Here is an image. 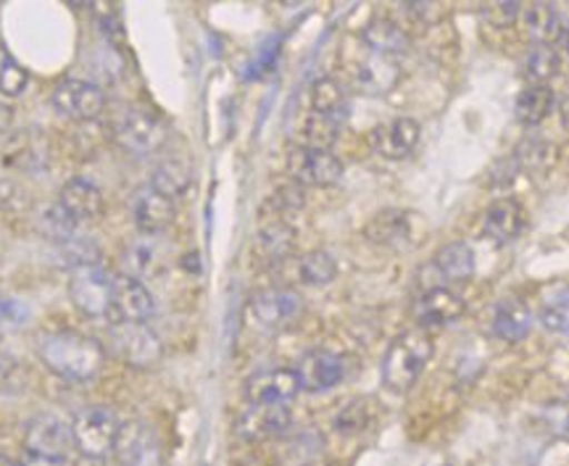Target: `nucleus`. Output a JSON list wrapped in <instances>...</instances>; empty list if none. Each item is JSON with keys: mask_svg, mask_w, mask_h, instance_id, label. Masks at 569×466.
I'll list each match as a JSON object with an SVG mask.
<instances>
[{"mask_svg": "<svg viewBox=\"0 0 569 466\" xmlns=\"http://www.w3.org/2000/svg\"><path fill=\"white\" fill-rule=\"evenodd\" d=\"M40 362L56 377L69 379V383H88L103 369L106 351L96 337L74 330H61L42 337Z\"/></svg>", "mask_w": 569, "mask_h": 466, "instance_id": "1", "label": "nucleus"}, {"mask_svg": "<svg viewBox=\"0 0 569 466\" xmlns=\"http://www.w3.org/2000/svg\"><path fill=\"white\" fill-rule=\"evenodd\" d=\"M436 345L427 330H409L398 335L382 358V385L390 393H407L422 377L425 366L430 364Z\"/></svg>", "mask_w": 569, "mask_h": 466, "instance_id": "2", "label": "nucleus"}, {"mask_svg": "<svg viewBox=\"0 0 569 466\" xmlns=\"http://www.w3.org/2000/svg\"><path fill=\"white\" fill-rule=\"evenodd\" d=\"M122 422L106 406H88L71 422V437L74 448L90 462H103L117 450Z\"/></svg>", "mask_w": 569, "mask_h": 466, "instance_id": "3", "label": "nucleus"}, {"mask_svg": "<svg viewBox=\"0 0 569 466\" xmlns=\"http://www.w3.org/2000/svg\"><path fill=\"white\" fill-rule=\"evenodd\" d=\"M301 314L303 298L290 287H269V291L256 293L246 308L248 324L259 332H269V335L293 327Z\"/></svg>", "mask_w": 569, "mask_h": 466, "instance_id": "4", "label": "nucleus"}, {"mask_svg": "<svg viewBox=\"0 0 569 466\" xmlns=\"http://www.w3.org/2000/svg\"><path fill=\"white\" fill-rule=\"evenodd\" d=\"M109 345L113 356L122 358L134 369H151L163 356L161 337L148 324L140 322H111Z\"/></svg>", "mask_w": 569, "mask_h": 466, "instance_id": "5", "label": "nucleus"}, {"mask_svg": "<svg viewBox=\"0 0 569 466\" xmlns=\"http://www.w3.org/2000/svg\"><path fill=\"white\" fill-rule=\"evenodd\" d=\"M69 298L74 308L90 320L109 316L113 301V277L109 270H103L101 264H90L71 272Z\"/></svg>", "mask_w": 569, "mask_h": 466, "instance_id": "6", "label": "nucleus"}, {"mask_svg": "<svg viewBox=\"0 0 569 466\" xmlns=\"http://www.w3.org/2000/svg\"><path fill=\"white\" fill-rule=\"evenodd\" d=\"M117 143L132 155H153L167 143V126L146 109H130L117 122Z\"/></svg>", "mask_w": 569, "mask_h": 466, "instance_id": "7", "label": "nucleus"}, {"mask_svg": "<svg viewBox=\"0 0 569 466\" xmlns=\"http://www.w3.org/2000/svg\"><path fill=\"white\" fill-rule=\"evenodd\" d=\"M288 174L303 188H330L343 176V161L332 151L296 145L288 153Z\"/></svg>", "mask_w": 569, "mask_h": 466, "instance_id": "8", "label": "nucleus"}, {"mask_svg": "<svg viewBox=\"0 0 569 466\" xmlns=\"http://www.w3.org/2000/svg\"><path fill=\"white\" fill-rule=\"evenodd\" d=\"M74 448L71 425L56 414H40L27 427L24 450L32 458H48V462H67V454Z\"/></svg>", "mask_w": 569, "mask_h": 466, "instance_id": "9", "label": "nucleus"}, {"mask_svg": "<svg viewBox=\"0 0 569 466\" xmlns=\"http://www.w3.org/2000/svg\"><path fill=\"white\" fill-rule=\"evenodd\" d=\"M51 105L61 116L74 122H92L106 109V93L96 82L63 80L53 88Z\"/></svg>", "mask_w": 569, "mask_h": 466, "instance_id": "10", "label": "nucleus"}, {"mask_svg": "<svg viewBox=\"0 0 569 466\" xmlns=\"http://www.w3.org/2000/svg\"><path fill=\"white\" fill-rule=\"evenodd\" d=\"M130 211H132L134 227H138L140 235H151V237H159L161 232L172 227L177 216V206L172 197L163 195L161 190H156L153 185L140 188L138 193L132 195Z\"/></svg>", "mask_w": 569, "mask_h": 466, "instance_id": "11", "label": "nucleus"}, {"mask_svg": "<svg viewBox=\"0 0 569 466\" xmlns=\"http://www.w3.org/2000/svg\"><path fill=\"white\" fill-rule=\"evenodd\" d=\"M156 301L146 282L132 277V274H119L113 277V301H111V320L113 322H140L146 324L153 316Z\"/></svg>", "mask_w": 569, "mask_h": 466, "instance_id": "12", "label": "nucleus"}, {"mask_svg": "<svg viewBox=\"0 0 569 466\" xmlns=\"http://www.w3.org/2000/svg\"><path fill=\"white\" fill-rule=\"evenodd\" d=\"M293 425V414L284 404H251L240 414L238 435L243 440L261 443L280 437Z\"/></svg>", "mask_w": 569, "mask_h": 466, "instance_id": "13", "label": "nucleus"}, {"mask_svg": "<svg viewBox=\"0 0 569 466\" xmlns=\"http://www.w3.org/2000/svg\"><path fill=\"white\" fill-rule=\"evenodd\" d=\"M296 374H298V383H301V391L325 393L343 383L346 362L338 356V353L317 348L301 356V362L296 366Z\"/></svg>", "mask_w": 569, "mask_h": 466, "instance_id": "14", "label": "nucleus"}, {"mask_svg": "<svg viewBox=\"0 0 569 466\" xmlns=\"http://www.w3.org/2000/svg\"><path fill=\"white\" fill-rule=\"evenodd\" d=\"M419 138H422V130H419V122L409 116L390 119V122L375 126L372 135H369V145L377 155L388 161H401L407 155L415 153L419 145Z\"/></svg>", "mask_w": 569, "mask_h": 466, "instance_id": "15", "label": "nucleus"}, {"mask_svg": "<svg viewBox=\"0 0 569 466\" xmlns=\"http://www.w3.org/2000/svg\"><path fill=\"white\" fill-rule=\"evenodd\" d=\"M301 393L296 369L272 366V369L256 372L246 383L248 404H290Z\"/></svg>", "mask_w": 569, "mask_h": 466, "instance_id": "16", "label": "nucleus"}, {"mask_svg": "<svg viewBox=\"0 0 569 466\" xmlns=\"http://www.w3.org/2000/svg\"><path fill=\"white\" fill-rule=\"evenodd\" d=\"M467 303L451 287H430L415 303V320L419 330H436L453 324L465 314Z\"/></svg>", "mask_w": 569, "mask_h": 466, "instance_id": "17", "label": "nucleus"}, {"mask_svg": "<svg viewBox=\"0 0 569 466\" xmlns=\"http://www.w3.org/2000/svg\"><path fill=\"white\" fill-rule=\"evenodd\" d=\"M528 224V211L515 197H501V201L490 203L482 214L480 232L486 235L490 243L507 245L511 240L519 237V232Z\"/></svg>", "mask_w": 569, "mask_h": 466, "instance_id": "18", "label": "nucleus"}, {"mask_svg": "<svg viewBox=\"0 0 569 466\" xmlns=\"http://www.w3.org/2000/svg\"><path fill=\"white\" fill-rule=\"evenodd\" d=\"M353 88L367 95H386L398 82V61L365 48V55L351 69Z\"/></svg>", "mask_w": 569, "mask_h": 466, "instance_id": "19", "label": "nucleus"}, {"mask_svg": "<svg viewBox=\"0 0 569 466\" xmlns=\"http://www.w3.org/2000/svg\"><path fill=\"white\" fill-rule=\"evenodd\" d=\"M365 235L377 245H386V249H409L417 243L415 214L396 209L380 211L365 227Z\"/></svg>", "mask_w": 569, "mask_h": 466, "instance_id": "20", "label": "nucleus"}, {"mask_svg": "<svg viewBox=\"0 0 569 466\" xmlns=\"http://www.w3.org/2000/svg\"><path fill=\"white\" fill-rule=\"evenodd\" d=\"M522 19L525 32L536 40V45H553L559 38H565L569 32L565 11L553 3H530L522 6Z\"/></svg>", "mask_w": 569, "mask_h": 466, "instance_id": "21", "label": "nucleus"}, {"mask_svg": "<svg viewBox=\"0 0 569 466\" xmlns=\"http://www.w3.org/2000/svg\"><path fill=\"white\" fill-rule=\"evenodd\" d=\"M56 203H59V206L67 211V214L74 219L77 224H80V227L84 222H92V219H98L103 214L101 188H96L88 180H80V176H77V180H69L67 185L61 188L59 201Z\"/></svg>", "mask_w": 569, "mask_h": 466, "instance_id": "22", "label": "nucleus"}, {"mask_svg": "<svg viewBox=\"0 0 569 466\" xmlns=\"http://www.w3.org/2000/svg\"><path fill=\"white\" fill-rule=\"evenodd\" d=\"M117 450L127 466H153L159 456V443L146 425L130 422V425H122Z\"/></svg>", "mask_w": 569, "mask_h": 466, "instance_id": "23", "label": "nucleus"}, {"mask_svg": "<svg viewBox=\"0 0 569 466\" xmlns=\"http://www.w3.org/2000/svg\"><path fill=\"white\" fill-rule=\"evenodd\" d=\"M532 314L522 301L507 298L498 303L493 314V332L503 343H519L530 335Z\"/></svg>", "mask_w": 569, "mask_h": 466, "instance_id": "24", "label": "nucleus"}, {"mask_svg": "<svg viewBox=\"0 0 569 466\" xmlns=\"http://www.w3.org/2000/svg\"><path fill=\"white\" fill-rule=\"evenodd\" d=\"M361 40H365V48H369V51L388 55V59L393 61L401 53L409 51V34L403 32L401 24H396V21H388V19L372 21V24L365 30V34H361Z\"/></svg>", "mask_w": 569, "mask_h": 466, "instance_id": "25", "label": "nucleus"}, {"mask_svg": "<svg viewBox=\"0 0 569 466\" xmlns=\"http://www.w3.org/2000/svg\"><path fill=\"white\" fill-rule=\"evenodd\" d=\"M557 95L549 84H528L517 98L515 114L525 126H538L553 114Z\"/></svg>", "mask_w": 569, "mask_h": 466, "instance_id": "26", "label": "nucleus"}, {"mask_svg": "<svg viewBox=\"0 0 569 466\" xmlns=\"http://www.w3.org/2000/svg\"><path fill=\"white\" fill-rule=\"evenodd\" d=\"M432 266L448 282H467L472 280L478 261H475V251L467 243H448L436 253Z\"/></svg>", "mask_w": 569, "mask_h": 466, "instance_id": "27", "label": "nucleus"}, {"mask_svg": "<svg viewBox=\"0 0 569 466\" xmlns=\"http://www.w3.org/2000/svg\"><path fill=\"white\" fill-rule=\"evenodd\" d=\"M343 122L346 116H325L309 111L301 124V140H298V145L317 148V151H330V148L336 145Z\"/></svg>", "mask_w": 569, "mask_h": 466, "instance_id": "28", "label": "nucleus"}, {"mask_svg": "<svg viewBox=\"0 0 569 466\" xmlns=\"http://www.w3.org/2000/svg\"><path fill=\"white\" fill-rule=\"evenodd\" d=\"M348 95L346 88L332 77H319L309 90V111L325 116H346Z\"/></svg>", "mask_w": 569, "mask_h": 466, "instance_id": "29", "label": "nucleus"}, {"mask_svg": "<svg viewBox=\"0 0 569 466\" xmlns=\"http://www.w3.org/2000/svg\"><path fill=\"white\" fill-rule=\"evenodd\" d=\"M151 185L177 201V197H182L190 190V185H193V172H190V166L184 161L167 159L163 164L156 166Z\"/></svg>", "mask_w": 569, "mask_h": 466, "instance_id": "30", "label": "nucleus"}, {"mask_svg": "<svg viewBox=\"0 0 569 466\" xmlns=\"http://www.w3.org/2000/svg\"><path fill=\"white\" fill-rule=\"evenodd\" d=\"M561 72V55L557 45H532L525 55V77L530 84H549Z\"/></svg>", "mask_w": 569, "mask_h": 466, "instance_id": "31", "label": "nucleus"}, {"mask_svg": "<svg viewBox=\"0 0 569 466\" xmlns=\"http://www.w3.org/2000/svg\"><path fill=\"white\" fill-rule=\"evenodd\" d=\"M298 277L303 285L311 287H325L338 277V264L336 259L327 251H311L306 256L298 259Z\"/></svg>", "mask_w": 569, "mask_h": 466, "instance_id": "32", "label": "nucleus"}, {"mask_svg": "<svg viewBox=\"0 0 569 466\" xmlns=\"http://www.w3.org/2000/svg\"><path fill=\"white\" fill-rule=\"evenodd\" d=\"M540 324L553 335H569V287H561L543 301Z\"/></svg>", "mask_w": 569, "mask_h": 466, "instance_id": "33", "label": "nucleus"}, {"mask_svg": "<svg viewBox=\"0 0 569 466\" xmlns=\"http://www.w3.org/2000/svg\"><path fill=\"white\" fill-rule=\"evenodd\" d=\"M40 230L46 232L48 237L56 240V243H69V240H74L80 235V224L71 219L67 211H63L59 203H51L46 211L40 214Z\"/></svg>", "mask_w": 569, "mask_h": 466, "instance_id": "34", "label": "nucleus"}, {"mask_svg": "<svg viewBox=\"0 0 569 466\" xmlns=\"http://www.w3.org/2000/svg\"><path fill=\"white\" fill-rule=\"evenodd\" d=\"M259 251L269 261H282L293 251V230L284 222H272L259 232Z\"/></svg>", "mask_w": 569, "mask_h": 466, "instance_id": "35", "label": "nucleus"}, {"mask_svg": "<svg viewBox=\"0 0 569 466\" xmlns=\"http://www.w3.org/2000/svg\"><path fill=\"white\" fill-rule=\"evenodd\" d=\"M127 264H130L132 277H148L159 270L161 259H159V249H156L151 235H140L138 243L130 245V253H127Z\"/></svg>", "mask_w": 569, "mask_h": 466, "instance_id": "36", "label": "nucleus"}, {"mask_svg": "<svg viewBox=\"0 0 569 466\" xmlns=\"http://www.w3.org/2000/svg\"><path fill=\"white\" fill-rule=\"evenodd\" d=\"M27 84H30L27 69L21 67L17 59H11V55H3V59H0V93L9 98H19L27 90Z\"/></svg>", "mask_w": 569, "mask_h": 466, "instance_id": "37", "label": "nucleus"}, {"mask_svg": "<svg viewBox=\"0 0 569 466\" xmlns=\"http://www.w3.org/2000/svg\"><path fill=\"white\" fill-rule=\"evenodd\" d=\"M367 425H369V412H367V406L361 404V401H353V404H348L336 419L338 433H361V429H365Z\"/></svg>", "mask_w": 569, "mask_h": 466, "instance_id": "38", "label": "nucleus"}, {"mask_svg": "<svg viewBox=\"0 0 569 466\" xmlns=\"http://www.w3.org/2000/svg\"><path fill=\"white\" fill-rule=\"evenodd\" d=\"M21 320H24V308H21L19 301L11 298H0V335L19 327Z\"/></svg>", "mask_w": 569, "mask_h": 466, "instance_id": "39", "label": "nucleus"}, {"mask_svg": "<svg viewBox=\"0 0 569 466\" xmlns=\"http://www.w3.org/2000/svg\"><path fill=\"white\" fill-rule=\"evenodd\" d=\"M403 6V13H407L409 19H415L417 24H430V21H436L443 17V9H440V3H401Z\"/></svg>", "mask_w": 569, "mask_h": 466, "instance_id": "40", "label": "nucleus"}, {"mask_svg": "<svg viewBox=\"0 0 569 466\" xmlns=\"http://www.w3.org/2000/svg\"><path fill=\"white\" fill-rule=\"evenodd\" d=\"M21 466H63V462H48V458H32L27 456V462Z\"/></svg>", "mask_w": 569, "mask_h": 466, "instance_id": "41", "label": "nucleus"}, {"mask_svg": "<svg viewBox=\"0 0 569 466\" xmlns=\"http://www.w3.org/2000/svg\"><path fill=\"white\" fill-rule=\"evenodd\" d=\"M0 466H19L17 462H13L11 456H6V454H0Z\"/></svg>", "mask_w": 569, "mask_h": 466, "instance_id": "42", "label": "nucleus"}, {"mask_svg": "<svg viewBox=\"0 0 569 466\" xmlns=\"http://www.w3.org/2000/svg\"><path fill=\"white\" fill-rule=\"evenodd\" d=\"M565 51H567V59H569V32L565 34Z\"/></svg>", "mask_w": 569, "mask_h": 466, "instance_id": "43", "label": "nucleus"}, {"mask_svg": "<svg viewBox=\"0 0 569 466\" xmlns=\"http://www.w3.org/2000/svg\"><path fill=\"white\" fill-rule=\"evenodd\" d=\"M440 466H451V464H440Z\"/></svg>", "mask_w": 569, "mask_h": 466, "instance_id": "44", "label": "nucleus"}]
</instances>
